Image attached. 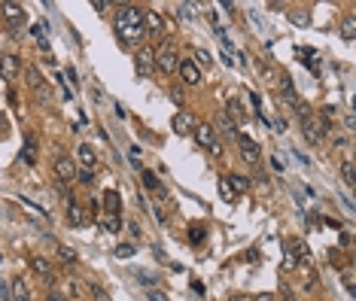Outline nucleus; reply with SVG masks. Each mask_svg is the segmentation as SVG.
<instances>
[{"instance_id":"13","label":"nucleus","mask_w":356,"mask_h":301,"mask_svg":"<svg viewBox=\"0 0 356 301\" xmlns=\"http://www.w3.org/2000/svg\"><path fill=\"white\" fill-rule=\"evenodd\" d=\"M171 125H174V131H177V134H192V131H195V125H198V119H195L189 110H180V113H174Z\"/></svg>"},{"instance_id":"16","label":"nucleus","mask_w":356,"mask_h":301,"mask_svg":"<svg viewBox=\"0 0 356 301\" xmlns=\"http://www.w3.org/2000/svg\"><path fill=\"white\" fill-rule=\"evenodd\" d=\"M9 301H34V298H30V292H27V286H24V280H21V277H15V280L9 283Z\"/></svg>"},{"instance_id":"24","label":"nucleus","mask_w":356,"mask_h":301,"mask_svg":"<svg viewBox=\"0 0 356 301\" xmlns=\"http://www.w3.org/2000/svg\"><path fill=\"white\" fill-rule=\"evenodd\" d=\"M341 177H344V183H347V186H353V183H356V174H353V158H344V161H341Z\"/></svg>"},{"instance_id":"29","label":"nucleus","mask_w":356,"mask_h":301,"mask_svg":"<svg viewBox=\"0 0 356 301\" xmlns=\"http://www.w3.org/2000/svg\"><path fill=\"white\" fill-rule=\"evenodd\" d=\"M289 21H293V24H299V27H305V24L311 21V15H308L305 9H293V12H289Z\"/></svg>"},{"instance_id":"35","label":"nucleus","mask_w":356,"mask_h":301,"mask_svg":"<svg viewBox=\"0 0 356 301\" xmlns=\"http://www.w3.org/2000/svg\"><path fill=\"white\" fill-rule=\"evenodd\" d=\"M76 180H79L82 186H91V183H94V174H91V171H76Z\"/></svg>"},{"instance_id":"7","label":"nucleus","mask_w":356,"mask_h":301,"mask_svg":"<svg viewBox=\"0 0 356 301\" xmlns=\"http://www.w3.org/2000/svg\"><path fill=\"white\" fill-rule=\"evenodd\" d=\"M280 101H283V104H289L299 116H305V113H308V110H305V104H302V97H299V91L293 88V79H289V76H283V82H280Z\"/></svg>"},{"instance_id":"19","label":"nucleus","mask_w":356,"mask_h":301,"mask_svg":"<svg viewBox=\"0 0 356 301\" xmlns=\"http://www.w3.org/2000/svg\"><path fill=\"white\" fill-rule=\"evenodd\" d=\"M219 128H222V134H225V137H232V140H238V134H241L229 113H219Z\"/></svg>"},{"instance_id":"30","label":"nucleus","mask_w":356,"mask_h":301,"mask_svg":"<svg viewBox=\"0 0 356 301\" xmlns=\"http://www.w3.org/2000/svg\"><path fill=\"white\" fill-rule=\"evenodd\" d=\"M143 186H146V189H152V192H158V189H161V183H158V177H155L152 171H143Z\"/></svg>"},{"instance_id":"26","label":"nucleus","mask_w":356,"mask_h":301,"mask_svg":"<svg viewBox=\"0 0 356 301\" xmlns=\"http://www.w3.org/2000/svg\"><path fill=\"white\" fill-rule=\"evenodd\" d=\"M341 37H344L347 43L356 37V18H353V15H347V18H344V24H341Z\"/></svg>"},{"instance_id":"22","label":"nucleus","mask_w":356,"mask_h":301,"mask_svg":"<svg viewBox=\"0 0 356 301\" xmlns=\"http://www.w3.org/2000/svg\"><path fill=\"white\" fill-rule=\"evenodd\" d=\"M24 79H27V85H30L34 91H37V88H40V85L46 82V79L40 76V70H37V67H24Z\"/></svg>"},{"instance_id":"47","label":"nucleus","mask_w":356,"mask_h":301,"mask_svg":"<svg viewBox=\"0 0 356 301\" xmlns=\"http://www.w3.org/2000/svg\"><path fill=\"white\" fill-rule=\"evenodd\" d=\"M0 262H3V256H0Z\"/></svg>"},{"instance_id":"14","label":"nucleus","mask_w":356,"mask_h":301,"mask_svg":"<svg viewBox=\"0 0 356 301\" xmlns=\"http://www.w3.org/2000/svg\"><path fill=\"white\" fill-rule=\"evenodd\" d=\"M24 164H37V158H40V149H37V134L34 131H27L24 134V146H21V155H18Z\"/></svg>"},{"instance_id":"37","label":"nucleus","mask_w":356,"mask_h":301,"mask_svg":"<svg viewBox=\"0 0 356 301\" xmlns=\"http://www.w3.org/2000/svg\"><path fill=\"white\" fill-rule=\"evenodd\" d=\"M128 158H131V164H134L137 171H143V164H140V149H131V152H128Z\"/></svg>"},{"instance_id":"44","label":"nucleus","mask_w":356,"mask_h":301,"mask_svg":"<svg viewBox=\"0 0 356 301\" xmlns=\"http://www.w3.org/2000/svg\"><path fill=\"white\" fill-rule=\"evenodd\" d=\"M91 6H94V9H98V12H104V9H107V6H110V3H107V0H94V3H91Z\"/></svg>"},{"instance_id":"8","label":"nucleus","mask_w":356,"mask_h":301,"mask_svg":"<svg viewBox=\"0 0 356 301\" xmlns=\"http://www.w3.org/2000/svg\"><path fill=\"white\" fill-rule=\"evenodd\" d=\"M177 64H180V58H177V52H174L171 46H161V49L155 52V67H158L161 73H174Z\"/></svg>"},{"instance_id":"38","label":"nucleus","mask_w":356,"mask_h":301,"mask_svg":"<svg viewBox=\"0 0 356 301\" xmlns=\"http://www.w3.org/2000/svg\"><path fill=\"white\" fill-rule=\"evenodd\" d=\"M146 298H149V301H168V295H165V292H158V289H149V292H146Z\"/></svg>"},{"instance_id":"3","label":"nucleus","mask_w":356,"mask_h":301,"mask_svg":"<svg viewBox=\"0 0 356 301\" xmlns=\"http://www.w3.org/2000/svg\"><path fill=\"white\" fill-rule=\"evenodd\" d=\"M195 140H198L204 149H210L213 155H222V143H219V137H216V131H213V125L198 122V125H195Z\"/></svg>"},{"instance_id":"1","label":"nucleus","mask_w":356,"mask_h":301,"mask_svg":"<svg viewBox=\"0 0 356 301\" xmlns=\"http://www.w3.org/2000/svg\"><path fill=\"white\" fill-rule=\"evenodd\" d=\"M113 27H116V37L125 43V46H143V40H146V27H143V9L140 6H119L116 9V21H113Z\"/></svg>"},{"instance_id":"11","label":"nucleus","mask_w":356,"mask_h":301,"mask_svg":"<svg viewBox=\"0 0 356 301\" xmlns=\"http://www.w3.org/2000/svg\"><path fill=\"white\" fill-rule=\"evenodd\" d=\"M18 73H21V58H15V55H3V58H0V76H3L6 82H15Z\"/></svg>"},{"instance_id":"9","label":"nucleus","mask_w":356,"mask_h":301,"mask_svg":"<svg viewBox=\"0 0 356 301\" xmlns=\"http://www.w3.org/2000/svg\"><path fill=\"white\" fill-rule=\"evenodd\" d=\"M55 177H58L61 183H73V180H76V161L67 158V155H58V158H55Z\"/></svg>"},{"instance_id":"43","label":"nucleus","mask_w":356,"mask_h":301,"mask_svg":"<svg viewBox=\"0 0 356 301\" xmlns=\"http://www.w3.org/2000/svg\"><path fill=\"white\" fill-rule=\"evenodd\" d=\"M344 286H347V292H353V274H350V271L344 274Z\"/></svg>"},{"instance_id":"40","label":"nucleus","mask_w":356,"mask_h":301,"mask_svg":"<svg viewBox=\"0 0 356 301\" xmlns=\"http://www.w3.org/2000/svg\"><path fill=\"white\" fill-rule=\"evenodd\" d=\"M171 97H174L177 104H183V88H180V85H174V88H171Z\"/></svg>"},{"instance_id":"2","label":"nucleus","mask_w":356,"mask_h":301,"mask_svg":"<svg viewBox=\"0 0 356 301\" xmlns=\"http://www.w3.org/2000/svg\"><path fill=\"white\" fill-rule=\"evenodd\" d=\"M329 131H332V125H326L317 113H305L302 116V134H305L308 143H320Z\"/></svg>"},{"instance_id":"17","label":"nucleus","mask_w":356,"mask_h":301,"mask_svg":"<svg viewBox=\"0 0 356 301\" xmlns=\"http://www.w3.org/2000/svg\"><path fill=\"white\" fill-rule=\"evenodd\" d=\"M30 268H34L43 280H46V277H55V274H52V262H49L46 256H34V259H30Z\"/></svg>"},{"instance_id":"6","label":"nucleus","mask_w":356,"mask_h":301,"mask_svg":"<svg viewBox=\"0 0 356 301\" xmlns=\"http://www.w3.org/2000/svg\"><path fill=\"white\" fill-rule=\"evenodd\" d=\"M134 67H137L140 76H149L155 70V49L152 46H140L137 55H134Z\"/></svg>"},{"instance_id":"18","label":"nucleus","mask_w":356,"mask_h":301,"mask_svg":"<svg viewBox=\"0 0 356 301\" xmlns=\"http://www.w3.org/2000/svg\"><path fill=\"white\" fill-rule=\"evenodd\" d=\"M101 228H104L107 235H116V231L122 228V219H119V213H104V216H101Z\"/></svg>"},{"instance_id":"21","label":"nucleus","mask_w":356,"mask_h":301,"mask_svg":"<svg viewBox=\"0 0 356 301\" xmlns=\"http://www.w3.org/2000/svg\"><path fill=\"white\" fill-rule=\"evenodd\" d=\"M79 161H82L88 171H94V164H98V155H94V149H91L88 143H82V146H79Z\"/></svg>"},{"instance_id":"32","label":"nucleus","mask_w":356,"mask_h":301,"mask_svg":"<svg viewBox=\"0 0 356 301\" xmlns=\"http://www.w3.org/2000/svg\"><path fill=\"white\" fill-rule=\"evenodd\" d=\"M113 256H116V259H122V262H125V259H131V256H134V244H119Z\"/></svg>"},{"instance_id":"39","label":"nucleus","mask_w":356,"mask_h":301,"mask_svg":"<svg viewBox=\"0 0 356 301\" xmlns=\"http://www.w3.org/2000/svg\"><path fill=\"white\" fill-rule=\"evenodd\" d=\"M46 301H67V298H64V295H61V292L52 286V289H49V295H46Z\"/></svg>"},{"instance_id":"41","label":"nucleus","mask_w":356,"mask_h":301,"mask_svg":"<svg viewBox=\"0 0 356 301\" xmlns=\"http://www.w3.org/2000/svg\"><path fill=\"white\" fill-rule=\"evenodd\" d=\"M37 97H43V101H46V97H49V82H43V85H40V88H37Z\"/></svg>"},{"instance_id":"10","label":"nucleus","mask_w":356,"mask_h":301,"mask_svg":"<svg viewBox=\"0 0 356 301\" xmlns=\"http://www.w3.org/2000/svg\"><path fill=\"white\" fill-rule=\"evenodd\" d=\"M143 27H146V37H165V21L155 9H143Z\"/></svg>"},{"instance_id":"31","label":"nucleus","mask_w":356,"mask_h":301,"mask_svg":"<svg viewBox=\"0 0 356 301\" xmlns=\"http://www.w3.org/2000/svg\"><path fill=\"white\" fill-rule=\"evenodd\" d=\"M229 183H232L235 195H238V192H247V189H250V180H247V177H229Z\"/></svg>"},{"instance_id":"28","label":"nucleus","mask_w":356,"mask_h":301,"mask_svg":"<svg viewBox=\"0 0 356 301\" xmlns=\"http://www.w3.org/2000/svg\"><path fill=\"white\" fill-rule=\"evenodd\" d=\"M219 195H222V201H235V198H238L235 189H232V183H229V177L219 180Z\"/></svg>"},{"instance_id":"20","label":"nucleus","mask_w":356,"mask_h":301,"mask_svg":"<svg viewBox=\"0 0 356 301\" xmlns=\"http://www.w3.org/2000/svg\"><path fill=\"white\" fill-rule=\"evenodd\" d=\"M104 210L107 213H119L122 210V198H119V192H104Z\"/></svg>"},{"instance_id":"46","label":"nucleus","mask_w":356,"mask_h":301,"mask_svg":"<svg viewBox=\"0 0 356 301\" xmlns=\"http://www.w3.org/2000/svg\"><path fill=\"white\" fill-rule=\"evenodd\" d=\"M128 231H131V235L137 238V235H140V225H137V222H128Z\"/></svg>"},{"instance_id":"15","label":"nucleus","mask_w":356,"mask_h":301,"mask_svg":"<svg viewBox=\"0 0 356 301\" xmlns=\"http://www.w3.org/2000/svg\"><path fill=\"white\" fill-rule=\"evenodd\" d=\"M67 222L70 225H82L85 222V204H79L76 198L67 195Z\"/></svg>"},{"instance_id":"4","label":"nucleus","mask_w":356,"mask_h":301,"mask_svg":"<svg viewBox=\"0 0 356 301\" xmlns=\"http://www.w3.org/2000/svg\"><path fill=\"white\" fill-rule=\"evenodd\" d=\"M3 18H6V27H9V34H15L24 21H27V12H24V6L21 3H3Z\"/></svg>"},{"instance_id":"33","label":"nucleus","mask_w":356,"mask_h":301,"mask_svg":"<svg viewBox=\"0 0 356 301\" xmlns=\"http://www.w3.org/2000/svg\"><path fill=\"white\" fill-rule=\"evenodd\" d=\"M58 259H61L64 265H73V262H76V253H73L70 247H58Z\"/></svg>"},{"instance_id":"12","label":"nucleus","mask_w":356,"mask_h":301,"mask_svg":"<svg viewBox=\"0 0 356 301\" xmlns=\"http://www.w3.org/2000/svg\"><path fill=\"white\" fill-rule=\"evenodd\" d=\"M177 73L183 76V82H186V85H201V70H198V64H195L192 58L180 61V64H177Z\"/></svg>"},{"instance_id":"36","label":"nucleus","mask_w":356,"mask_h":301,"mask_svg":"<svg viewBox=\"0 0 356 301\" xmlns=\"http://www.w3.org/2000/svg\"><path fill=\"white\" fill-rule=\"evenodd\" d=\"M88 289H91V295H94L98 301H107V292H104V289H101L98 283H88Z\"/></svg>"},{"instance_id":"34","label":"nucleus","mask_w":356,"mask_h":301,"mask_svg":"<svg viewBox=\"0 0 356 301\" xmlns=\"http://www.w3.org/2000/svg\"><path fill=\"white\" fill-rule=\"evenodd\" d=\"M189 241H192V244H201V241H204V228H201V225H192V228H189Z\"/></svg>"},{"instance_id":"45","label":"nucleus","mask_w":356,"mask_h":301,"mask_svg":"<svg viewBox=\"0 0 356 301\" xmlns=\"http://www.w3.org/2000/svg\"><path fill=\"white\" fill-rule=\"evenodd\" d=\"M253 301H277V298H274L271 292H262V295H256V298H253Z\"/></svg>"},{"instance_id":"42","label":"nucleus","mask_w":356,"mask_h":301,"mask_svg":"<svg viewBox=\"0 0 356 301\" xmlns=\"http://www.w3.org/2000/svg\"><path fill=\"white\" fill-rule=\"evenodd\" d=\"M341 244L350 247V244H353V235H350V231H341Z\"/></svg>"},{"instance_id":"5","label":"nucleus","mask_w":356,"mask_h":301,"mask_svg":"<svg viewBox=\"0 0 356 301\" xmlns=\"http://www.w3.org/2000/svg\"><path fill=\"white\" fill-rule=\"evenodd\" d=\"M238 149H241V158H244L247 164H256V161L262 158V146H259L250 134H238Z\"/></svg>"},{"instance_id":"27","label":"nucleus","mask_w":356,"mask_h":301,"mask_svg":"<svg viewBox=\"0 0 356 301\" xmlns=\"http://www.w3.org/2000/svg\"><path fill=\"white\" fill-rule=\"evenodd\" d=\"M229 116H235V119H247V110H244V104L235 97V101H229V110H225Z\"/></svg>"},{"instance_id":"25","label":"nucleus","mask_w":356,"mask_h":301,"mask_svg":"<svg viewBox=\"0 0 356 301\" xmlns=\"http://www.w3.org/2000/svg\"><path fill=\"white\" fill-rule=\"evenodd\" d=\"M192 55H195V64H198V70H201V67H210V64H213V55H210L207 49H195Z\"/></svg>"},{"instance_id":"23","label":"nucleus","mask_w":356,"mask_h":301,"mask_svg":"<svg viewBox=\"0 0 356 301\" xmlns=\"http://www.w3.org/2000/svg\"><path fill=\"white\" fill-rule=\"evenodd\" d=\"M177 15H180L183 21H192V18L198 15V6H195V3H180V6H177Z\"/></svg>"}]
</instances>
